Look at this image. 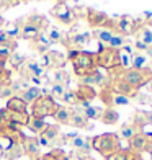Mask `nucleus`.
Instances as JSON below:
<instances>
[{
	"label": "nucleus",
	"instance_id": "1",
	"mask_svg": "<svg viewBox=\"0 0 152 160\" xmlns=\"http://www.w3.org/2000/svg\"><path fill=\"white\" fill-rule=\"evenodd\" d=\"M69 59L72 61V65H74V72L82 78L98 72L95 54L93 52H87V51H70Z\"/></svg>",
	"mask_w": 152,
	"mask_h": 160
},
{
	"label": "nucleus",
	"instance_id": "2",
	"mask_svg": "<svg viewBox=\"0 0 152 160\" xmlns=\"http://www.w3.org/2000/svg\"><path fill=\"white\" fill-rule=\"evenodd\" d=\"M92 147L95 150H98L105 158H110L111 155H114L116 152L121 150V139L118 137V134L106 132V134L93 137Z\"/></svg>",
	"mask_w": 152,
	"mask_h": 160
},
{
	"label": "nucleus",
	"instance_id": "3",
	"mask_svg": "<svg viewBox=\"0 0 152 160\" xmlns=\"http://www.w3.org/2000/svg\"><path fill=\"white\" fill-rule=\"evenodd\" d=\"M119 78H123L126 83H129L134 88H141V87L147 85L150 80H152V70L150 69H134V67H129L124 69L123 74L119 75Z\"/></svg>",
	"mask_w": 152,
	"mask_h": 160
},
{
	"label": "nucleus",
	"instance_id": "4",
	"mask_svg": "<svg viewBox=\"0 0 152 160\" xmlns=\"http://www.w3.org/2000/svg\"><path fill=\"white\" fill-rule=\"evenodd\" d=\"M95 61H97V67H103V69H116L119 64V51L113 49V48H105L100 46L98 52L95 54Z\"/></svg>",
	"mask_w": 152,
	"mask_h": 160
},
{
	"label": "nucleus",
	"instance_id": "5",
	"mask_svg": "<svg viewBox=\"0 0 152 160\" xmlns=\"http://www.w3.org/2000/svg\"><path fill=\"white\" fill-rule=\"evenodd\" d=\"M59 105L54 101L53 97H48V95H43L41 98H38L33 103V114L34 118H39V119H44L48 116H54Z\"/></svg>",
	"mask_w": 152,
	"mask_h": 160
},
{
	"label": "nucleus",
	"instance_id": "6",
	"mask_svg": "<svg viewBox=\"0 0 152 160\" xmlns=\"http://www.w3.org/2000/svg\"><path fill=\"white\" fill-rule=\"evenodd\" d=\"M67 62V57L62 52L57 51H48L46 54H43L39 57V65L41 67H53V69H62Z\"/></svg>",
	"mask_w": 152,
	"mask_h": 160
},
{
	"label": "nucleus",
	"instance_id": "7",
	"mask_svg": "<svg viewBox=\"0 0 152 160\" xmlns=\"http://www.w3.org/2000/svg\"><path fill=\"white\" fill-rule=\"evenodd\" d=\"M51 15H53L54 18H57L64 25H74L75 20H77L75 12L72 10L70 7H67L66 3H57L54 8L51 10Z\"/></svg>",
	"mask_w": 152,
	"mask_h": 160
},
{
	"label": "nucleus",
	"instance_id": "8",
	"mask_svg": "<svg viewBox=\"0 0 152 160\" xmlns=\"http://www.w3.org/2000/svg\"><path fill=\"white\" fill-rule=\"evenodd\" d=\"M129 149H131L133 152H137V154H141V152H150L152 137L142 134V132H137L133 139L129 141Z\"/></svg>",
	"mask_w": 152,
	"mask_h": 160
},
{
	"label": "nucleus",
	"instance_id": "9",
	"mask_svg": "<svg viewBox=\"0 0 152 160\" xmlns=\"http://www.w3.org/2000/svg\"><path fill=\"white\" fill-rule=\"evenodd\" d=\"M21 38H25L28 41H38L41 36H43V30L41 28H38L36 25H31V23H26L21 26Z\"/></svg>",
	"mask_w": 152,
	"mask_h": 160
},
{
	"label": "nucleus",
	"instance_id": "10",
	"mask_svg": "<svg viewBox=\"0 0 152 160\" xmlns=\"http://www.w3.org/2000/svg\"><path fill=\"white\" fill-rule=\"evenodd\" d=\"M7 110H10L13 113L28 114V105L23 101L21 97H10L8 101H7Z\"/></svg>",
	"mask_w": 152,
	"mask_h": 160
},
{
	"label": "nucleus",
	"instance_id": "11",
	"mask_svg": "<svg viewBox=\"0 0 152 160\" xmlns=\"http://www.w3.org/2000/svg\"><path fill=\"white\" fill-rule=\"evenodd\" d=\"M75 95L79 98V103H84V101L93 100L97 93H95V90H93L90 85H80V87H79V90L75 92Z\"/></svg>",
	"mask_w": 152,
	"mask_h": 160
},
{
	"label": "nucleus",
	"instance_id": "12",
	"mask_svg": "<svg viewBox=\"0 0 152 160\" xmlns=\"http://www.w3.org/2000/svg\"><path fill=\"white\" fill-rule=\"evenodd\" d=\"M108 21V17L105 15L103 12L98 10H89V23L92 26H103Z\"/></svg>",
	"mask_w": 152,
	"mask_h": 160
},
{
	"label": "nucleus",
	"instance_id": "13",
	"mask_svg": "<svg viewBox=\"0 0 152 160\" xmlns=\"http://www.w3.org/2000/svg\"><path fill=\"white\" fill-rule=\"evenodd\" d=\"M114 90L118 92V95H124V97H128V95H136V88L134 87H131L129 83H126L123 78H118L116 82H114Z\"/></svg>",
	"mask_w": 152,
	"mask_h": 160
},
{
	"label": "nucleus",
	"instance_id": "14",
	"mask_svg": "<svg viewBox=\"0 0 152 160\" xmlns=\"http://www.w3.org/2000/svg\"><path fill=\"white\" fill-rule=\"evenodd\" d=\"M43 97V93H41V90L38 88V87H30V88H26L25 92H23V101L26 105H33L38 98H41Z\"/></svg>",
	"mask_w": 152,
	"mask_h": 160
},
{
	"label": "nucleus",
	"instance_id": "15",
	"mask_svg": "<svg viewBox=\"0 0 152 160\" xmlns=\"http://www.w3.org/2000/svg\"><path fill=\"white\" fill-rule=\"evenodd\" d=\"M87 122H89V119L85 118L84 111H72L70 119H69L70 126H74V128H87Z\"/></svg>",
	"mask_w": 152,
	"mask_h": 160
},
{
	"label": "nucleus",
	"instance_id": "16",
	"mask_svg": "<svg viewBox=\"0 0 152 160\" xmlns=\"http://www.w3.org/2000/svg\"><path fill=\"white\" fill-rule=\"evenodd\" d=\"M28 128H30L33 132H38V134H43L44 129L48 128V122H44V119H39V118H34V116H30L28 119Z\"/></svg>",
	"mask_w": 152,
	"mask_h": 160
},
{
	"label": "nucleus",
	"instance_id": "17",
	"mask_svg": "<svg viewBox=\"0 0 152 160\" xmlns=\"http://www.w3.org/2000/svg\"><path fill=\"white\" fill-rule=\"evenodd\" d=\"M118 113L113 110V108H106V110L101 111V116H100V119L105 122V124H116L118 122Z\"/></svg>",
	"mask_w": 152,
	"mask_h": 160
},
{
	"label": "nucleus",
	"instance_id": "18",
	"mask_svg": "<svg viewBox=\"0 0 152 160\" xmlns=\"http://www.w3.org/2000/svg\"><path fill=\"white\" fill-rule=\"evenodd\" d=\"M70 114H72V110H69V108H66V106H59L56 114H54V119L57 122H61V124H69Z\"/></svg>",
	"mask_w": 152,
	"mask_h": 160
},
{
	"label": "nucleus",
	"instance_id": "19",
	"mask_svg": "<svg viewBox=\"0 0 152 160\" xmlns=\"http://www.w3.org/2000/svg\"><path fill=\"white\" fill-rule=\"evenodd\" d=\"M136 134H137V129L131 124V122L124 124L121 128V131H119V137H123V139H126V141H131Z\"/></svg>",
	"mask_w": 152,
	"mask_h": 160
},
{
	"label": "nucleus",
	"instance_id": "20",
	"mask_svg": "<svg viewBox=\"0 0 152 160\" xmlns=\"http://www.w3.org/2000/svg\"><path fill=\"white\" fill-rule=\"evenodd\" d=\"M25 150L28 155L36 157V155H39V144L36 142V139H26L25 141Z\"/></svg>",
	"mask_w": 152,
	"mask_h": 160
},
{
	"label": "nucleus",
	"instance_id": "21",
	"mask_svg": "<svg viewBox=\"0 0 152 160\" xmlns=\"http://www.w3.org/2000/svg\"><path fill=\"white\" fill-rule=\"evenodd\" d=\"M54 80H56V83L66 87V85L69 83V75H67V72L62 70V69H57V70L54 72Z\"/></svg>",
	"mask_w": 152,
	"mask_h": 160
},
{
	"label": "nucleus",
	"instance_id": "22",
	"mask_svg": "<svg viewBox=\"0 0 152 160\" xmlns=\"http://www.w3.org/2000/svg\"><path fill=\"white\" fill-rule=\"evenodd\" d=\"M8 61H10V64H12V65H13V67H15V69H20L21 65L25 64L26 57H25V56H21V54H17V52H13V54H10Z\"/></svg>",
	"mask_w": 152,
	"mask_h": 160
},
{
	"label": "nucleus",
	"instance_id": "23",
	"mask_svg": "<svg viewBox=\"0 0 152 160\" xmlns=\"http://www.w3.org/2000/svg\"><path fill=\"white\" fill-rule=\"evenodd\" d=\"M57 134H59V128H57V126H51V124H48V128L44 129V132L39 134V136H44L46 139L51 142L53 139H56V137H57Z\"/></svg>",
	"mask_w": 152,
	"mask_h": 160
},
{
	"label": "nucleus",
	"instance_id": "24",
	"mask_svg": "<svg viewBox=\"0 0 152 160\" xmlns=\"http://www.w3.org/2000/svg\"><path fill=\"white\" fill-rule=\"evenodd\" d=\"M101 111L103 110H100V108H93V106H89V108H85V118L87 119H100V116H101Z\"/></svg>",
	"mask_w": 152,
	"mask_h": 160
},
{
	"label": "nucleus",
	"instance_id": "25",
	"mask_svg": "<svg viewBox=\"0 0 152 160\" xmlns=\"http://www.w3.org/2000/svg\"><path fill=\"white\" fill-rule=\"evenodd\" d=\"M137 41H141V42H144L147 48L152 44V31L150 30H147V28H144V30H141L139 31V39Z\"/></svg>",
	"mask_w": 152,
	"mask_h": 160
},
{
	"label": "nucleus",
	"instance_id": "26",
	"mask_svg": "<svg viewBox=\"0 0 152 160\" xmlns=\"http://www.w3.org/2000/svg\"><path fill=\"white\" fill-rule=\"evenodd\" d=\"M101 80H103V75H101L100 72H95V74H92V75L84 78V85H95V83H100Z\"/></svg>",
	"mask_w": 152,
	"mask_h": 160
},
{
	"label": "nucleus",
	"instance_id": "27",
	"mask_svg": "<svg viewBox=\"0 0 152 160\" xmlns=\"http://www.w3.org/2000/svg\"><path fill=\"white\" fill-rule=\"evenodd\" d=\"M95 36H97L101 42H108V44H110V41H111V38H113V33H111L110 30H98V31L95 33Z\"/></svg>",
	"mask_w": 152,
	"mask_h": 160
},
{
	"label": "nucleus",
	"instance_id": "28",
	"mask_svg": "<svg viewBox=\"0 0 152 160\" xmlns=\"http://www.w3.org/2000/svg\"><path fill=\"white\" fill-rule=\"evenodd\" d=\"M62 100L66 101V103H69V105H77V103H79V98H77V95H75V92H70V90L64 92Z\"/></svg>",
	"mask_w": 152,
	"mask_h": 160
},
{
	"label": "nucleus",
	"instance_id": "29",
	"mask_svg": "<svg viewBox=\"0 0 152 160\" xmlns=\"http://www.w3.org/2000/svg\"><path fill=\"white\" fill-rule=\"evenodd\" d=\"M123 44H124V38H123L121 34H113V38H111V41H110V48L119 51V49L123 48Z\"/></svg>",
	"mask_w": 152,
	"mask_h": 160
},
{
	"label": "nucleus",
	"instance_id": "30",
	"mask_svg": "<svg viewBox=\"0 0 152 160\" xmlns=\"http://www.w3.org/2000/svg\"><path fill=\"white\" fill-rule=\"evenodd\" d=\"M5 33H7V36H8V38L13 41V39H17L18 36L21 34V28H20V26H18V23H17V25H12V26H10Z\"/></svg>",
	"mask_w": 152,
	"mask_h": 160
},
{
	"label": "nucleus",
	"instance_id": "31",
	"mask_svg": "<svg viewBox=\"0 0 152 160\" xmlns=\"http://www.w3.org/2000/svg\"><path fill=\"white\" fill-rule=\"evenodd\" d=\"M64 92H66V87L64 85H59V83H54L51 87V95L53 97H57V98H62Z\"/></svg>",
	"mask_w": 152,
	"mask_h": 160
},
{
	"label": "nucleus",
	"instance_id": "32",
	"mask_svg": "<svg viewBox=\"0 0 152 160\" xmlns=\"http://www.w3.org/2000/svg\"><path fill=\"white\" fill-rule=\"evenodd\" d=\"M144 64H146V57H144V56H136V57H133V65H131V67H134V69H144Z\"/></svg>",
	"mask_w": 152,
	"mask_h": 160
},
{
	"label": "nucleus",
	"instance_id": "33",
	"mask_svg": "<svg viewBox=\"0 0 152 160\" xmlns=\"http://www.w3.org/2000/svg\"><path fill=\"white\" fill-rule=\"evenodd\" d=\"M89 39V34L84 33V34H75L74 38H72V41H74V44H79V46H82L85 44V41Z\"/></svg>",
	"mask_w": 152,
	"mask_h": 160
},
{
	"label": "nucleus",
	"instance_id": "34",
	"mask_svg": "<svg viewBox=\"0 0 152 160\" xmlns=\"http://www.w3.org/2000/svg\"><path fill=\"white\" fill-rule=\"evenodd\" d=\"M113 105H128L129 103V100H128V97H124V95H114V100L111 101Z\"/></svg>",
	"mask_w": 152,
	"mask_h": 160
},
{
	"label": "nucleus",
	"instance_id": "35",
	"mask_svg": "<svg viewBox=\"0 0 152 160\" xmlns=\"http://www.w3.org/2000/svg\"><path fill=\"white\" fill-rule=\"evenodd\" d=\"M49 39L53 41V42H59V41L62 39V36H61V33H59V31L53 28V30L49 31Z\"/></svg>",
	"mask_w": 152,
	"mask_h": 160
},
{
	"label": "nucleus",
	"instance_id": "36",
	"mask_svg": "<svg viewBox=\"0 0 152 160\" xmlns=\"http://www.w3.org/2000/svg\"><path fill=\"white\" fill-rule=\"evenodd\" d=\"M10 51L8 49H7V48H0V59H3V61H7V59H8V57H10Z\"/></svg>",
	"mask_w": 152,
	"mask_h": 160
},
{
	"label": "nucleus",
	"instance_id": "37",
	"mask_svg": "<svg viewBox=\"0 0 152 160\" xmlns=\"http://www.w3.org/2000/svg\"><path fill=\"white\" fill-rule=\"evenodd\" d=\"M8 41H12V39L8 38V36H7V33H5V31H3V33H0V46H5Z\"/></svg>",
	"mask_w": 152,
	"mask_h": 160
},
{
	"label": "nucleus",
	"instance_id": "38",
	"mask_svg": "<svg viewBox=\"0 0 152 160\" xmlns=\"http://www.w3.org/2000/svg\"><path fill=\"white\" fill-rule=\"evenodd\" d=\"M36 142H38V144H39V147H41V145H44V147H46V145H49V144H51V142H49V141L46 139V137H44V136H39V137H38V139H36Z\"/></svg>",
	"mask_w": 152,
	"mask_h": 160
},
{
	"label": "nucleus",
	"instance_id": "39",
	"mask_svg": "<svg viewBox=\"0 0 152 160\" xmlns=\"http://www.w3.org/2000/svg\"><path fill=\"white\" fill-rule=\"evenodd\" d=\"M136 48H137V49H141V51H142V49H144V51H147V49H149V48L144 44V42H141V41H136Z\"/></svg>",
	"mask_w": 152,
	"mask_h": 160
},
{
	"label": "nucleus",
	"instance_id": "40",
	"mask_svg": "<svg viewBox=\"0 0 152 160\" xmlns=\"http://www.w3.org/2000/svg\"><path fill=\"white\" fill-rule=\"evenodd\" d=\"M39 160H57V157L53 155V154H48V155H44V157H41Z\"/></svg>",
	"mask_w": 152,
	"mask_h": 160
},
{
	"label": "nucleus",
	"instance_id": "41",
	"mask_svg": "<svg viewBox=\"0 0 152 160\" xmlns=\"http://www.w3.org/2000/svg\"><path fill=\"white\" fill-rule=\"evenodd\" d=\"M5 70V61L3 59H0V72Z\"/></svg>",
	"mask_w": 152,
	"mask_h": 160
},
{
	"label": "nucleus",
	"instance_id": "42",
	"mask_svg": "<svg viewBox=\"0 0 152 160\" xmlns=\"http://www.w3.org/2000/svg\"><path fill=\"white\" fill-rule=\"evenodd\" d=\"M3 154V145H2V142H0V155Z\"/></svg>",
	"mask_w": 152,
	"mask_h": 160
},
{
	"label": "nucleus",
	"instance_id": "43",
	"mask_svg": "<svg viewBox=\"0 0 152 160\" xmlns=\"http://www.w3.org/2000/svg\"><path fill=\"white\" fill-rule=\"evenodd\" d=\"M150 85H149V88H150V92H152V80H150V82H149Z\"/></svg>",
	"mask_w": 152,
	"mask_h": 160
},
{
	"label": "nucleus",
	"instance_id": "44",
	"mask_svg": "<svg viewBox=\"0 0 152 160\" xmlns=\"http://www.w3.org/2000/svg\"><path fill=\"white\" fill-rule=\"evenodd\" d=\"M57 2H59V3H64V2H66V0H57Z\"/></svg>",
	"mask_w": 152,
	"mask_h": 160
}]
</instances>
